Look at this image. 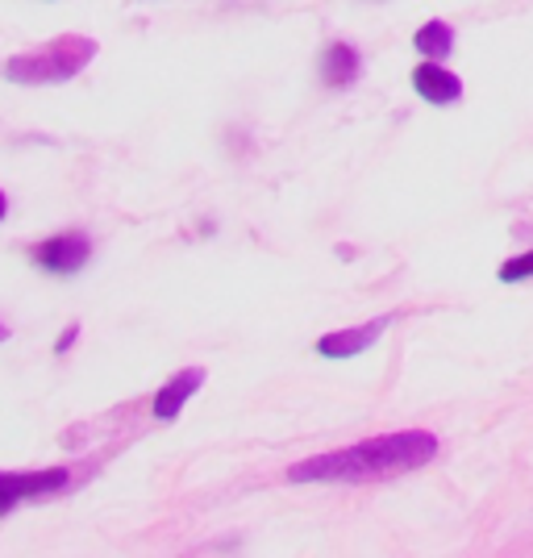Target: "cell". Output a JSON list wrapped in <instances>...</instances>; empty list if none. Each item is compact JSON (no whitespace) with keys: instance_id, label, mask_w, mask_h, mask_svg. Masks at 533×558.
I'll return each mask as SVG.
<instances>
[{"instance_id":"1","label":"cell","mask_w":533,"mask_h":558,"mask_svg":"<svg viewBox=\"0 0 533 558\" xmlns=\"http://www.w3.org/2000/svg\"><path fill=\"white\" fill-rule=\"evenodd\" d=\"M434 454H438V438L429 429H400V434H379L367 442H354L347 450L313 454L304 463L288 466V480L292 484H375V480L417 471Z\"/></svg>"},{"instance_id":"2","label":"cell","mask_w":533,"mask_h":558,"mask_svg":"<svg viewBox=\"0 0 533 558\" xmlns=\"http://www.w3.org/2000/svg\"><path fill=\"white\" fill-rule=\"evenodd\" d=\"M96 43L84 34H63V38H50L43 47L22 50L4 63V80L9 84H22V88H43V84H68L80 71L93 63Z\"/></svg>"},{"instance_id":"3","label":"cell","mask_w":533,"mask_h":558,"mask_svg":"<svg viewBox=\"0 0 533 558\" xmlns=\"http://www.w3.org/2000/svg\"><path fill=\"white\" fill-rule=\"evenodd\" d=\"M75 484L68 466H43V471H0V517L25 505V500H50Z\"/></svg>"},{"instance_id":"4","label":"cell","mask_w":533,"mask_h":558,"mask_svg":"<svg viewBox=\"0 0 533 558\" xmlns=\"http://www.w3.org/2000/svg\"><path fill=\"white\" fill-rule=\"evenodd\" d=\"M34 263L50 271V276H75V271H84L88 267V258H93V238L84 230H63L47 238V242H38L34 251Z\"/></svg>"},{"instance_id":"5","label":"cell","mask_w":533,"mask_h":558,"mask_svg":"<svg viewBox=\"0 0 533 558\" xmlns=\"http://www.w3.org/2000/svg\"><path fill=\"white\" fill-rule=\"evenodd\" d=\"M205 379H209V372H205V367H184L180 375H171V379L159 388V396H155V417H159V421L180 417L187 400L205 388Z\"/></svg>"},{"instance_id":"6","label":"cell","mask_w":533,"mask_h":558,"mask_svg":"<svg viewBox=\"0 0 533 558\" xmlns=\"http://www.w3.org/2000/svg\"><path fill=\"white\" fill-rule=\"evenodd\" d=\"M392 317H375L367 326H354V329H334V333H325L322 342H317V354L325 359H350V354H363L367 347L379 342V333L388 329Z\"/></svg>"},{"instance_id":"7","label":"cell","mask_w":533,"mask_h":558,"mask_svg":"<svg viewBox=\"0 0 533 558\" xmlns=\"http://www.w3.org/2000/svg\"><path fill=\"white\" fill-rule=\"evenodd\" d=\"M413 88H417L421 100H429V105H455L459 96H463V80L455 75V71L438 68V59H429V63H421L413 71Z\"/></svg>"},{"instance_id":"8","label":"cell","mask_w":533,"mask_h":558,"mask_svg":"<svg viewBox=\"0 0 533 558\" xmlns=\"http://www.w3.org/2000/svg\"><path fill=\"white\" fill-rule=\"evenodd\" d=\"M359 75H363V59H359V50L350 47V43H334V47H325L322 80L329 84V88H350Z\"/></svg>"},{"instance_id":"9","label":"cell","mask_w":533,"mask_h":558,"mask_svg":"<svg viewBox=\"0 0 533 558\" xmlns=\"http://www.w3.org/2000/svg\"><path fill=\"white\" fill-rule=\"evenodd\" d=\"M413 47H417L425 59H446V54L455 50V29L446 22H425L417 29V38H413Z\"/></svg>"},{"instance_id":"10","label":"cell","mask_w":533,"mask_h":558,"mask_svg":"<svg viewBox=\"0 0 533 558\" xmlns=\"http://www.w3.org/2000/svg\"><path fill=\"white\" fill-rule=\"evenodd\" d=\"M530 276H533V251L530 255L509 258V263L500 267V279H505V283H512V279H530Z\"/></svg>"},{"instance_id":"11","label":"cell","mask_w":533,"mask_h":558,"mask_svg":"<svg viewBox=\"0 0 533 558\" xmlns=\"http://www.w3.org/2000/svg\"><path fill=\"white\" fill-rule=\"evenodd\" d=\"M75 333H80V329H71V333H63V338H59V354H68V347L75 342Z\"/></svg>"},{"instance_id":"12","label":"cell","mask_w":533,"mask_h":558,"mask_svg":"<svg viewBox=\"0 0 533 558\" xmlns=\"http://www.w3.org/2000/svg\"><path fill=\"white\" fill-rule=\"evenodd\" d=\"M4 213H9V196L0 192V221H4Z\"/></svg>"},{"instance_id":"13","label":"cell","mask_w":533,"mask_h":558,"mask_svg":"<svg viewBox=\"0 0 533 558\" xmlns=\"http://www.w3.org/2000/svg\"><path fill=\"white\" fill-rule=\"evenodd\" d=\"M0 342H9V326L4 322H0Z\"/></svg>"}]
</instances>
